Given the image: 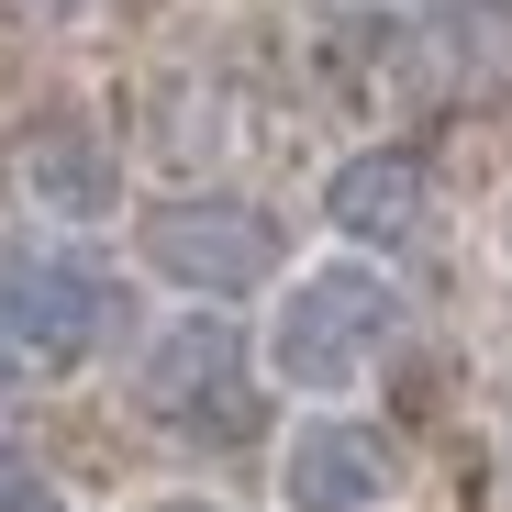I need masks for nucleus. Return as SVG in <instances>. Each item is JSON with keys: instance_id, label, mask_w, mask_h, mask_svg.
Wrapping results in <instances>:
<instances>
[{"instance_id": "1a4fd4ad", "label": "nucleus", "mask_w": 512, "mask_h": 512, "mask_svg": "<svg viewBox=\"0 0 512 512\" xmlns=\"http://www.w3.org/2000/svg\"><path fill=\"white\" fill-rule=\"evenodd\" d=\"M123 512H234V501H212V490H145V501H123Z\"/></svg>"}, {"instance_id": "7ed1b4c3", "label": "nucleus", "mask_w": 512, "mask_h": 512, "mask_svg": "<svg viewBox=\"0 0 512 512\" xmlns=\"http://www.w3.org/2000/svg\"><path fill=\"white\" fill-rule=\"evenodd\" d=\"M123 323V290L90 245L67 234H12L0 245V357L23 379H78Z\"/></svg>"}, {"instance_id": "6e6552de", "label": "nucleus", "mask_w": 512, "mask_h": 512, "mask_svg": "<svg viewBox=\"0 0 512 512\" xmlns=\"http://www.w3.org/2000/svg\"><path fill=\"white\" fill-rule=\"evenodd\" d=\"M0 512H78V501H67V479H56L23 435H0Z\"/></svg>"}, {"instance_id": "423d86ee", "label": "nucleus", "mask_w": 512, "mask_h": 512, "mask_svg": "<svg viewBox=\"0 0 512 512\" xmlns=\"http://www.w3.org/2000/svg\"><path fill=\"white\" fill-rule=\"evenodd\" d=\"M12 190L56 234H101V223H123V145L90 112H34L12 134Z\"/></svg>"}, {"instance_id": "f03ea898", "label": "nucleus", "mask_w": 512, "mask_h": 512, "mask_svg": "<svg viewBox=\"0 0 512 512\" xmlns=\"http://www.w3.org/2000/svg\"><path fill=\"white\" fill-rule=\"evenodd\" d=\"M134 412L179 446H256L268 435V368H256V334L212 301H179L145 357H134Z\"/></svg>"}, {"instance_id": "9b49d317", "label": "nucleus", "mask_w": 512, "mask_h": 512, "mask_svg": "<svg viewBox=\"0 0 512 512\" xmlns=\"http://www.w3.org/2000/svg\"><path fill=\"white\" fill-rule=\"evenodd\" d=\"M501 256H512V212H501Z\"/></svg>"}, {"instance_id": "0eeeda50", "label": "nucleus", "mask_w": 512, "mask_h": 512, "mask_svg": "<svg viewBox=\"0 0 512 512\" xmlns=\"http://www.w3.org/2000/svg\"><path fill=\"white\" fill-rule=\"evenodd\" d=\"M323 234L357 256H412L435 234V167L423 145H346L323 167Z\"/></svg>"}, {"instance_id": "f257e3e1", "label": "nucleus", "mask_w": 512, "mask_h": 512, "mask_svg": "<svg viewBox=\"0 0 512 512\" xmlns=\"http://www.w3.org/2000/svg\"><path fill=\"white\" fill-rule=\"evenodd\" d=\"M412 334V301L390 279V256H357V245H323V256H290L268 279V312H256V368H268L279 401H357L390 346Z\"/></svg>"}, {"instance_id": "39448f33", "label": "nucleus", "mask_w": 512, "mask_h": 512, "mask_svg": "<svg viewBox=\"0 0 512 512\" xmlns=\"http://www.w3.org/2000/svg\"><path fill=\"white\" fill-rule=\"evenodd\" d=\"M412 457L390 423H368L357 401H301V423L279 435V512H401Z\"/></svg>"}, {"instance_id": "9d476101", "label": "nucleus", "mask_w": 512, "mask_h": 512, "mask_svg": "<svg viewBox=\"0 0 512 512\" xmlns=\"http://www.w3.org/2000/svg\"><path fill=\"white\" fill-rule=\"evenodd\" d=\"M501 479H512V423H501Z\"/></svg>"}, {"instance_id": "20e7f679", "label": "nucleus", "mask_w": 512, "mask_h": 512, "mask_svg": "<svg viewBox=\"0 0 512 512\" xmlns=\"http://www.w3.org/2000/svg\"><path fill=\"white\" fill-rule=\"evenodd\" d=\"M134 268L156 290H179V301L234 312V301H256L290 268V234H279L268 201H245V190H179V201L134 212Z\"/></svg>"}]
</instances>
